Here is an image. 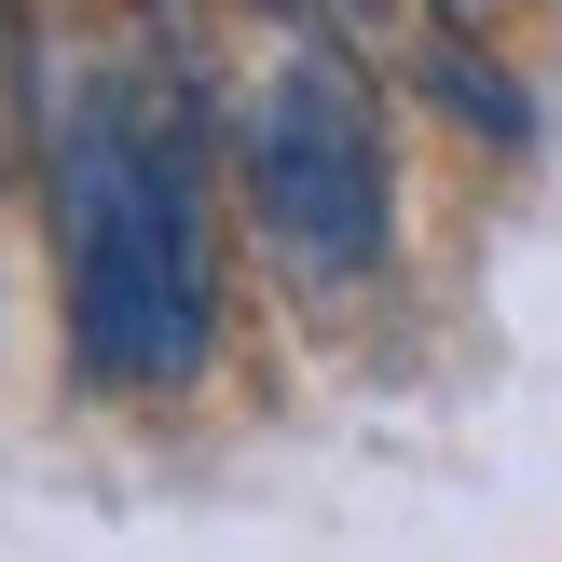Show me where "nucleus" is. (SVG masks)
<instances>
[{
	"instance_id": "4",
	"label": "nucleus",
	"mask_w": 562,
	"mask_h": 562,
	"mask_svg": "<svg viewBox=\"0 0 562 562\" xmlns=\"http://www.w3.org/2000/svg\"><path fill=\"white\" fill-rule=\"evenodd\" d=\"M42 14H27V0H0V151H27L42 165Z\"/></svg>"
},
{
	"instance_id": "3",
	"label": "nucleus",
	"mask_w": 562,
	"mask_h": 562,
	"mask_svg": "<svg viewBox=\"0 0 562 562\" xmlns=\"http://www.w3.org/2000/svg\"><path fill=\"white\" fill-rule=\"evenodd\" d=\"M316 14L344 27L371 69H398L412 97H439L467 137H494V151H521V137H536L508 55H481V0H316Z\"/></svg>"
},
{
	"instance_id": "2",
	"label": "nucleus",
	"mask_w": 562,
	"mask_h": 562,
	"mask_svg": "<svg viewBox=\"0 0 562 562\" xmlns=\"http://www.w3.org/2000/svg\"><path fill=\"white\" fill-rule=\"evenodd\" d=\"M220 165H234L247 234L274 247L316 316H357V302L398 274V151H384V97L371 55L316 14V0H261L220 69Z\"/></svg>"
},
{
	"instance_id": "1",
	"label": "nucleus",
	"mask_w": 562,
	"mask_h": 562,
	"mask_svg": "<svg viewBox=\"0 0 562 562\" xmlns=\"http://www.w3.org/2000/svg\"><path fill=\"white\" fill-rule=\"evenodd\" d=\"M220 97L165 55H82L42 110L55 344L82 398H192L220 357Z\"/></svg>"
}]
</instances>
